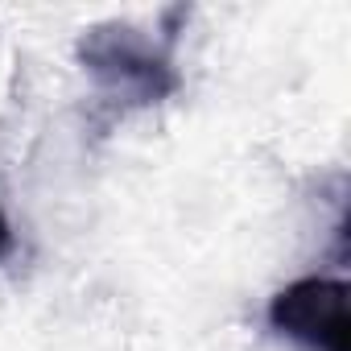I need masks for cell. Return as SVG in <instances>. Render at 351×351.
<instances>
[{
  "label": "cell",
  "mask_w": 351,
  "mask_h": 351,
  "mask_svg": "<svg viewBox=\"0 0 351 351\" xmlns=\"http://www.w3.org/2000/svg\"><path fill=\"white\" fill-rule=\"evenodd\" d=\"M182 21H186V9H169L161 34H145L132 21H99L83 29L75 46L79 66L87 71L99 99L112 112L153 108L182 87L178 62H173Z\"/></svg>",
  "instance_id": "cell-1"
},
{
  "label": "cell",
  "mask_w": 351,
  "mask_h": 351,
  "mask_svg": "<svg viewBox=\"0 0 351 351\" xmlns=\"http://www.w3.org/2000/svg\"><path fill=\"white\" fill-rule=\"evenodd\" d=\"M269 330L298 351H347V281L298 277L269 302Z\"/></svg>",
  "instance_id": "cell-2"
},
{
  "label": "cell",
  "mask_w": 351,
  "mask_h": 351,
  "mask_svg": "<svg viewBox=\"0 0 351 351\" xmlns=\"http://www.w3.org/2000/svg\"><path fill=\"white\" fill-rule=\"evenodd\" d=\"M9 256H13V223H9L5 207H0V265H5Z\"/></svg>",
  "instance_id": "cell-3"
}]
</instances>
